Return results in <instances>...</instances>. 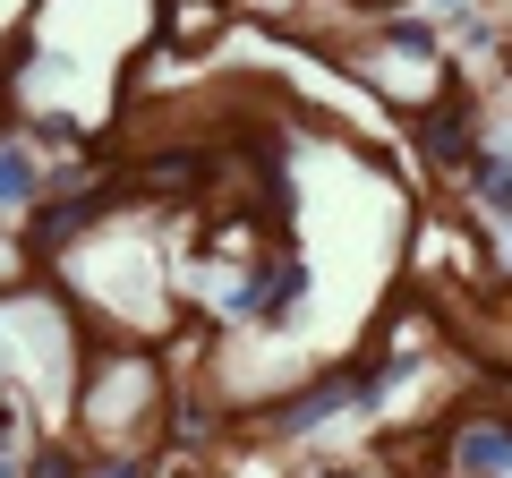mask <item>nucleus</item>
<instances>
[{"label":"nucleus","instance_id":"nucleus-1","mask_svg":"<svg viewBox=\"0 0 512 478\" xmlns=\"http://www.w3.org/2000/svg\"><path fill=\"white\" fill-rule=\"evenodd\" d=\"M171 419V368L146 342H86L69 385V427L86 453H146Z\"/></svg>","mask_w":512,"mask_h":478},{"label":"nucleus","instance_id":"nucleus-2","mask_svg":"<svg viewBox=\"0 0 512 478\" xmlns=\"http://www.w3.org/2000/svg\"><path fill=\"white\" fill-rule=\"evenodd\" d=\"M86 171H103V163H94V154H69V163H52L35 129L0 120V231H26V222L43 214V197H52V188H77Z\"/></svg>","mask_w":512,"mask_h":478},{"label":"nucleus","instance_id":"nucleus-3","mask_svg":"<svg viewBox=\"0 0 512 478\" xmlns=\"http://www.w3.org/2000/svg\"><path fill=\"white\" fill-rule=\"evenodd\" d=\"M342 419H359V385H350V359H333V368H316L299 393H282V402L256 410V427L274 444H308V436H333Z\"/></svg>","mask_w":512,"mask_h":478},{"label":"nucleus","instance_id":"nucleus-4","mask_svg":"<svg viewBox=\"0 0 512 478\" xmlns=\"http://www.w3.org/2000/svg\"><path fill=\"white\" fill-rule=\"evenodd\" d=\"M35 282V248H26V231H0V291H26Z\"/></svg>","mask_w":512,"mask_h":478},{"label":"nucleus","instance_id":"nucleus-5","mask_svg":"<svg viewBox=\"0 0 512 478\" xmlns=\"http://www.w3.org/2000/svg\"><path fill=\"white\" fill-rule=\"evenodd\" d=\"M86 470V444H35V461H26V478H77Z\"/></svg>","mask_w":512,"mask_h":478},{"label":"nucleus","instance_id":"nucleus-6","mask_svg":"<svg viewBox=\"0 0 512 478\" xmlns=\"http://www.w3.org/2000/svg\"><path fill=\"white\" fill-rule=\"evenodd\" d=\"M77 478H154V453H86Z\"/></svg>","mask_w":512,"mask_h":478},{"label":"nucleus","instance_id":"nucleus-7","mask_svg":"<svg viewBox=\"0 0 512 478\" xmlns=\"http://www.w3.org/2000/svg\"><path fill=\"white\" fill-rule=\"evenodd\" d=\"M0 453H26V393H0Z\"/></svg>","mask_w":512,"mask_h":478},{"label":"nucleus","instance_id":"nucleus-8","mask_svg":"<svg viewBox=\"0 0 512 478\" xmlns=\"http://www.w3.org/2000/svg\"><path fill=\"white\" fill-rule=\"evenodd\" d=\"M299 478H376L367 461H316V470H299Z\"/></svg>","mask_w":512,"mask_h":478},{"label":"nucleus","instance_id":"nucleus-9","mask_svg":"<svg viewBox=\"0 0 512 478\" xmlns=\"http://www.w3.org/2000/svg\"><path fill=\"white\" fill-rule=\"evenodd\" d=\"M495 239H504V248H495V282H512V222H504Z\"/></svg>","mask_w":512,"mask_h":478},{"label":"nucleus","instance_id":"nucleus-10","mask_svg":"<svg viewBox=\"0 0 512 478\" xmlns=\"http://www.w3.org/2000/svg\"><path fill=\"white\" fill-rule=\"evenodd\" d=\"M436 18H470V9H487V0H427Z\"/></svg>","mask_w":512,"mask_h":478}]
</instances>
